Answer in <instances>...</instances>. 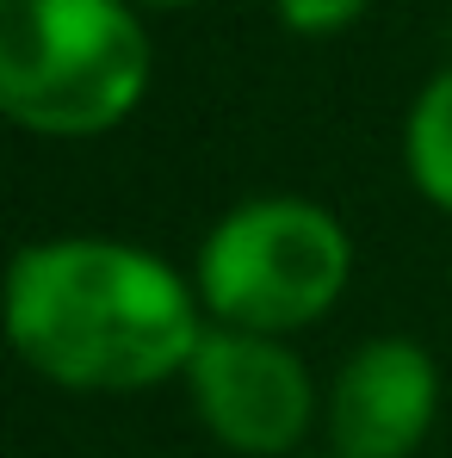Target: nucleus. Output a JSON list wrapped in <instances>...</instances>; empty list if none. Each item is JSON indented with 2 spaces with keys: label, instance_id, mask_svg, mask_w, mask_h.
<instances>
[{
  "label": "nucleus",
  "instance_id": "1",
  "mask_svg": "<svg viewBox=\"0 0 452 458\" xmlns=\"http://www.w3.org/2000/svg\"><path fill=\"white\" fill-rule=\"evenodd\" d=\"M205 328L192 273L124 235H44L0 267V341L56 390L131 396L180 384Z\"/></svg>",
  "mask_w": 452,
  "mask_h": 458
},
{
  "label": "nucleus",
  "instance_id": "2",
  "mask_svg": "<svg viewBox=\"0 0 452 458\" xmlns=\"http://www.w3.org/2000/svg\"><path fill=\"white\" fill-rule=\"evenodd\" d=\"M149 81L155 44L131 0H0V124L87 143L131 124Z\"/></svg>",
  "mask_w": 452,
  "mask_h": 458
},
{
  "label": "nucleus",
  "instance_id": "3",
  "mask_svg": "<svg viewBox=\"0 0 452 458\" xmlns=\"http://www.w3.org/2000/svg\"><path fill=\"white\" fill-rule=\"evenodd\" d=\"M354 229L310 192L235 199L192 254V292L217 328L298 341L354 285Z\"/></svg>",
  "mask_w": 452,
  "mask_h": 458
},
{
  "label": "nucleus",
  "instance_id": "4",
  "mask_svg": "<svg viewBox=\"0 0 452 458\" xmlns=\"http://www.w3.org/2000/svg\"><path fill=\"white\" fill-rule=\"evenodd\" d=\"M180 390L199 428L235 458H303V440L322 428V390L303 353L279 335L211 322Z\"/></svg>",
  "mask_w": 452,
  "mask_h": 458
},
{
  "label": "nucleus",
  "instance_id": "5",
  "mask_svg": "<svg viewBox=\"0 0 452 458\" xmlns=\"http://www.w3.org/2000/svg\"><path fill=\"white\" fill-rule=\"evenodd\" d=\"M440 360L415 335H366L322 384V440L335 458H415L440 428Z\"/></svg>",
  "mask_w": 452,
  "mask_h": 458
},
{
  "label": "nucleus",
  "instance_id": "6",
  "mask_svg": "<svg viewBox=\"0 0 452 458\" xmlns=\"http://www.w3.org/2000/svg\"><path fill=\"white\" fill-rule=\"evenodd\" d=\"M403 174L422 192V205H434L452 217V63L422 81V93L409 99L403 118Z\"/></svg>",
  "mask_w": 452,
  "mask_h": 458
},
{
  "label": "nucleus",
  "instance_id": "7",
  "mask_svg": "<svg viewBox=\"0 0 452 458\" xmlns=\"http://www.w3.org/2000/svg\"><path fill=\"white\" fill-rule=\"evenodd\" d=\"M366 13H372V0H273V19L292 38H341Z\"/></svg>",
  "mask_w": 452,
  "mask_h": 458
},
{
  "label": "nucleus",
  "instance_id": "8",
  "mask_svg": "<svg viewBox=\"0 0 452 458\" xmlns=\"http://www.w3.org/2000/svg\"><path fill=\"white\" fill-rule=\"evenodd\" d=\"M137 13H186V6H205V0H131Z\"/></svg>",
  "mask_w": 452,
  "mask_h": 458
},
{
  "label": "nucleus",
  "instance_id": "9",
  "mask_svg": "<svg viewBox=\"0 0 452 458\" xmlns=\"http://www.w3.org/2000/svg\"><path fill=\"white\" fill-rule=\"evenodd\" d=\"M310 458H335V453H310Z\"/></svg>",
  "mask_w": 452,
  "mask_h": 458
}]
</instances>
